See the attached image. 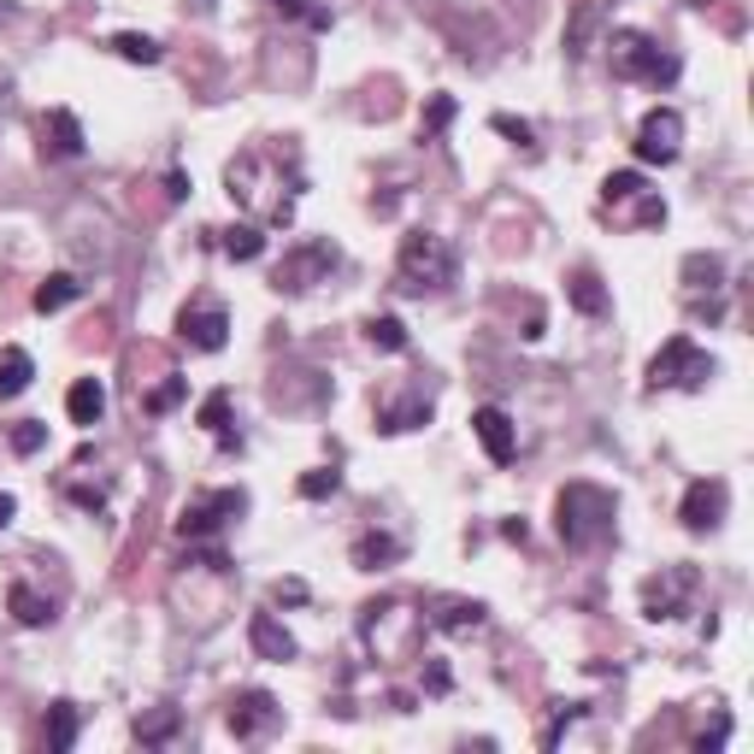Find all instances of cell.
Masks as SVG:
<instances>
[{"label": "cell", "mask_w": 754, "mask_h": 754, "mask_svg": "<svg viewBox=\"0 0 754 754\" xmlns=\"http://www.w3.org/2000/svg\"><path fill=\"white\" fill-rule=\"evenodd\" d=\"M224 183H230V200L248 207L259 224H289L295 219V200H283V195H301V188H283V159L278 154H266V148L236 154L230 171H224Z\"/></svg>", "instance_id": "cell-1"}, {"label": "cell", "mask_w": 754, "mask_h": 754, "mask_svg": "<svg viewBox=\"0 0 754 754\" xmlns=\"http://www.w3.org/2000/svg\"><path fill=\"white\" fill-rule=\"evenodd\" d=\"M613 519H619L613 489L584 484V477H577V484H566L560 501H555V531H560L566 548H601L607 536H613Z\"/></svg>", "instance_id": "cell-2"}, {"label": "cell", "mask_w": 754, "mask_h": 754, "mask_svg": "<svg viewBox=\"0 0 754 754\" xmlns=\"http://www.w3.org/2000/svg\"><path fill=\"white\" fill-rule=\"evenodd\" d=\"M425 613H413L408 601H372L360 607V643L372 648L377 660H413L418 643H425Z\"/></svg>", "instance_id": "cell-3"}, {"label": "cell", "mask_w": 754, "mask_h": 754, "mask_svg": "<svg viewBox=\"0 0 754 754\" xmlns=\"http://www.w3.org/2000/svg\"><path fill=\"white\" fill-rule=\"evenodd\" d=\"M607 65H613L619 83H655V89H666V83H678V53H666L655 36L643 31H613L607 36Z\"/></svg>", "instance_id": "cell-4"}, {"label": "cell", "mask_w": 754, "mask_h": 754, "mask_svg": "<svg viewBox=\"0 0 754 754\" xmlns=\"http://www.w3.org/2000/svg\"><path fill=\"white\" fill-rule=\"evenodd\" d=\"M454 248H448L442 236H430V230H408L401 236V254H396V283L408 289V295H425V289H448L454 283Z\"/></svg>", "instance_id": "cell-5"}, {"label": "cell", "mask_w": 754, "mask_h": 754, "mask_svg": "<svg viewBox=\"0 0 754 754\" xmlns=\"http://www.w3.org/2000/svg\"><path fill=\"white\" fill-rule=\"evenodd\" d=\"M248 513V496L242 489H200L195 501H183V513H178V536L183 543H212L230 519H242Z\"/></svg>", "instance_id": "cell-6"}, {"label": "cell", "mask_w": 754, "mask_h": 754, "mask_svg": "<svg viewBox=\"0 0 754 754\" xmlns=\"http://www.w3.org/2000/svg\"><path fill=\"white\" fill-rule=\"evenodd\" d=\"M714 377V354H702L690 337H672L648 360V389H707Z\"/></svg>", "instance_id": "cell-7"}, {"label": "cell", "mask_w": 754, "mask_h": 754, "mask_svg": "<svg viewBox=\"0 0 754 754\" xmlns=\"http://www.w3.org/2000/svg\"><path fill=\"white\" fill-rule=\"evenodd\" d=\"M337 266H342L337 242H301V248L283 254L278 289H283V295H301V289H313V283H330V271H337Z\"/></svg>", "instance_id": "cell-8"}, {"label": "cell", "mask_w": 754, "mask_h": 754, "mask_svg": "<svg viewBox=\"0 0 754 754\" xmlns=\"http://www.w3.org/2000/svg\"><path fill=\"white\" fill-rule=\"evenodd\" d=\"M678 154H684V112L655 107L636 124V159H643V166H672Z\"/></svg>", "instance_id": "cell-9"}, {"label": "cell", "mask_w": 754, "mask_h": 754, "mask_svg": "<svg viewBox=\"0 0 754 754\" xmlns=\"http://www.w3.org/2000/svg\"><path fill=\"white\" fill-rule=\"evenodd\" d=\"M224 725H230L236 743H259V737H271L283 725V707H278V695H271V690H242V695H230Z\"/></svg>", "instance_id": "cell-10"}, {"label": "cell", "mask_w": 754, "mask_h": 754, "mask_svg": "<svg viewBox=\"0 0 754 754\" xmlns=\"http://www.w3.org/2000/svg\"><path fill=\"white\" fill-rule=\"evenodd\" d=\"M695 596V566H666L660 577H648L643 584V619H678Z\"/></svg>", "instance_id": "cell-11"}, {"label": "cell", "mask_w": 754, "mask_h": 754, "mask_svg": "<svg viewBox=\"0 0 754 754\" xmlns=\"http://www.w3.org/2000/svg\"><path fill=\"white\" fill-rule=\"evenodd\" d=\"M178 337H183V348H195V354H219L230 342V313L219 301H195V307L178 313Z\"/></svg>", "instance_id": "cell-12"}, {"label": "cell", "mask_w": 754, "mask_h": 754, "mask_svg": "<svg viewBox=\"0 0 754 754\" xmlns=\"http://www.w3.org/2000/svg\"><path fill=\"white\" fill-rule=\"evenodd\" d=\"M725 507H731V484L725 477H695L684 489V501H678V519H684V531H714L725 519Z\"/></svg>", "instance_id": "cell-13"}, {"label": "cell", "mask_w": 754, "mask_h": 754, "mask_svg": "<svg viewBox=\"0 0 754 754\" xmlns=\"http://www.w3.org/2000/svg\"><path fill=\"white\" fill-rule=\"evenodd\" d=\"M484 619H489V607H484V601L442 596V601H430L425 625H430V631H442V636H472V631H484Z\"/></svg>", "instance_id": "cell-14"}, {"label": "cell", "mask_w": 754, "mask_h": 754, "mask_svg": "<svg viewBox=\"0 0 754 754\" xmlns=\"http://www.w3.org/2000/svg\"><path fill=\"white\" fill-rule=\"evenodd\" d=\"M472 437L484 442V454L496 460V466H507V460L519 454V437H513V418H507L501 408H477V413H472Z\"/></svg>", "instance_id": "cell-15"}, {"label": "cell", "mask_w": 754, "mask_h": 754, "mask_svg": "<svg viewBox=\"0 0 754 754\" xmlns=\"http://www.w3.org/2000/svg\"><path fill=\"white\" fill-rule=\"evenodd\" d=\"M248 643H254L259 660H278V666L295 660V636L278 625V613H254V619H248Z\"/></svg>", "instance_id": "cell-16"}, {"label": "cell", "mask_w": 754, "mask_h": 754, "mask_svg": "<svg viewBox=\"0 0 754 754\" xmlns=\"http://www.w3.org/2000/svg\"><path fill=\"white\" fill-rule=\"evenodd\" d=\"M65 413H71V425H100L107 418V389H100V377H77V384L65 389Z\"/></svg>", "instance_id": "cell-17"}, {"label": "cell", "mask_w": 754, "mask_h": 754, "mask_svg": "<svg viewBox=\"0 0 754 754\" xmlns=\"http://www.w3.org/2000/svg\"><path fill=\"white\" fill-rule=\"evenodd\" d=\"M41 142H48L53 159H77V154H83V124H77V112L53 107L48 119H41Z\"/></svg>", "instance_id": "cell-18"}, {"label": "cell", "mask_w": 754, "mask_h": 754, "mask_svg": "<svg viewBox=\"0 0 754 754\" xmlns=\"http://www.w3.org/2000/svg\"><path fill=\"white\" fill-rule=\"evenodd\" d=\"M566 301H572L584 318H601L613 301H607V283H601V271H589V266H577L572 278H566Z\"/></svg>", "instance_id": "cell-19"}, {"label": "cell", "mask_w": 754, "mask_h": 754, "mask_svg": "<svg viewBox=\"0 0 754 754\" xmlns=\"http://www.w3.org/2000/svg\"><path fill=\"white\" fill-rule=\"evenodd\" d=\"M195 425H207L212 437H219V448H224V454H236V448H242V430H230V389H212V396L200 401Z\"/></svg>", "instance_id": "cell-20"}, {"label": "cell", "mask_w": 754, "mask_h": 754, "mask_svg": "<svg viewBox=\"0 0 754 754\" xmlns=\"http://www.w3.org/2000/svg\"><path fill=\"white\" fill-rule=\"evenodd\" d=\"M418 425H430V401L425 396L384 401V408H377V430H384V437H401V430H418Z\"/></svg>", "instance_id": "cell-21"}, {"label": "cell", "mask_w": 754, "mask_h": 754, "mask_svg": "<svg viewBox=\"0 0 754 754\" xmlns=\"http://www.w3.org/2000/svg\"><path fill=\"white\" fill-rule=\"evenodd\" d=\"M77 731H83V707H77V702H53V707H48V725H41L48 749H53V754L77 749Z\"/></svg>", "instance_id": "cell-22"}, {"label": "cell", "mask_w": 754, "mask_h": 754, "mask_svg": "<svg viewBox=\"0 0 754 754\" xmlns=\"http://www.w3.org/2000/svg\"><path fill=\"white\" fill-rule=\"evenodd\" d=\"M401 560V536H389V531H366L354 543V566L360 572H384V566H396Z\"/></svg>", "instance_id": "cell-23"}, {"label": "cell", "mask_w": 754, "mask_h": 754, "mask_svg": "<svg viewBox=\"0 0 754 754\" xmlns=\"http://www.w3.org/2000/svg\"><path fill=\"white\" fill-rule=\"evenodd\" d=\"M31 377H36V360L24 354V348H0V401L24 396V389H31Z\"/></svg>", "instance_id": "cell-24"}, {"label": "cell", "mask_w": 754, "mask_h": 754, "mask_svg": "<svg viewBox=\"0 0 754 754\" xmlns=\"http://www.w3.org/2000/svg\"><path fill=\"white\" fill-rule=\"evenodd\" d=\"M219 248L248 266V259L266 254V230H259V224H230V230H219Z\"/></svg>", "instance_id": "cell-25"}, {"label": "cell", "mask_w": 754, "mask_h": 754, "mask_svg": "<svg viewBox=\"0 0 754 754\" xmlns=\"http://www.w3.org/2000/svg\"><path fill=\"white\" fill-rule=\"evenodd\" d=\"M7 607H12V619H19V625H31V631L53 619V601H41L31 584H12V589H7Z\"/></svg>", "instance_id": "cell-26"}, {"label": "cell", "mask_w": 754, "mask_h": 754, "mask_svg": "<svg viewBox=\"0 0 754 754\" xmlns=\"http://www.w3.org/2000/svg\"><path fill=\"white\" fill-rule=\"evenodd\" d=\"M684 283L695 289V295H702V289H707V295H719L725 259H719V254H690V259H684Z\"/></svg>", "instance_id": "cell-27"}, {"label": "cell", "mask_w": 754, "mask_h": 754, "mask_svg": "<svg viewBox=\"0 0 754 754\" xmlns=\"http://www.w3.org/2000/svg\"><path fill=\"white\" fill-rule=\"evenodd\" d=\"M366 342H372V348H384V354H408V342H413V337H408V325H401L396 313H377L372 325H366Z\"/></svg>", "instance_id": "cell-28"}, {"label": "cell", "mask_w": 754, "mask_h": 754, "mask_svg": "<svg viewBox=\"0 0 754 754\" xmlns=\"http://www.w3.org/2000/svg\"><path fill=\"white\" fill-rule=\"evenodd\" d=\"M77 295H83V283L71 278V271H53V278L36 289V313H60V307H71Z\"/></svg>", "instance_id": "cell-29"}, {"label": "cell", "mask_w": 754, "mask_h": 754, "mask_svg": "<svg viewBox=\"0 0 754 754\" xmlns=\"http://www.w3.org/2000/svg\"><path fill=\"white\" fill-rule=\"evenodd\" d=\"M112 53H119V60H130V65H159V41L154 36H142V31H119L112 36Z\"/></svg>", "instance_id": "cell-30"}, {"label": "cell", "mask_w": 754, "mask_h": 754, "mask_svg": "<svg viewBox=\"0 0 754 754\" xmlns=\"http://www.w3.org/2000/svg\"><path fill=\"white\" fill-rule=\"evenodd\" d=\"M171 737H178V707H159V714H142L136 719V743L159 749V743H171Z\"/></svg>", "instance_id": "cell-31"}, {"label": "cell", "mask_w": 754, "mask_h": 754, "mask_svg": "<svg viewBox=\"0 0 754 754\" xmlns=\"http://www.w3.org/2000/svg\"><path fill=\"white\" fill-rule=\"evenodd\" d=\"M643 171H613V178L601 183V207H631L636 195H643Z\"/></svg>", "instance_id": "cell-32"}, {"label": "cell", "mask_w": 754, "mask_h": 754, "mask_svg": "<svg viewBox=\"0 0 754 754\" xmlns=\"http://www.w3.org/2000/svg\"><path fill=\"white\" fill-rule=\"evenodd\" d=\"M596 19H601L596 0L572 12V31H566V53H572V60H584V53H589V31H596Z\"/></svg>", "instance_id": "cell-33"}, {"label": "cell", "mask_w": 754, "mask_h": 754, "mask_svg": "<svg viewBox=\"0 0 754 754\" xmlns=\"http://www.w3.org/2000/svg\"><path fill=\"white\" fill-rule=\"evenodd\" d=\"M337 489H342V472H330V466H318V472L301 477V496H307V501H330Z\"/></svg>", "instance_id": "cell-34"}, {"label": "cell", "mask_w": 754, "mask_h": 754, "mask_svg": "<svg viewBox=\"0 0 754 754\" xmlns=\"http://www.w3.org/2000/svg\"><path fill=\"white\" fill-rule=\"evenodd\" d=\"M48 448V425L41 418H24L19 430H12V454H41Z\"/></svg>", "instance_id": "cell-35"}, {"label": "cell", "mask_w": 754, "mask_h": 754, "mask_svg": "<svg viewBox=\"0 0 754 754\" xmlns=\"http://www.w3.org/2000/svg\"><path fill=\"white\" fill-rule=\"evenodd\" d=\"M448 124H454V95H430V107H425V136H442Z\"/></svg>", "instance_id": "cell-36"}, {"label": "cell", "mask_w": 754, "mask_h": 754, "mask_svg": "<svg viewBox=\"0 0 754 754\" xmlns=\"http://www.w3.org/2000/svg\"><path fill=\"white\" fill-rule=\"evenodd\" d=\"M183 377H166V384H159L154 389V396H148V413H171V408H178V401H183Z\"/></svg>", "instance_id": "cell-37"}, {"label": "cell", "mask_w": 754, "mask_h": 754, "mask_svg": "<svg viewBox=\"0 0 754 754\" xmlns=\"http://www.w3.org/2000/svg\"><path fill=\"white\" fill-rule=\"evenodd\" d=\"M489 124H496V130H501V136H513V142H519V148H536V130H531L525 119H507V112H496V119H489Z\"/></svg>", "instance_id": "cell-38"}, {"label": "cell", "mask_w": 754, "mask_h": 754, "mask_svg": "<svg viewBox=\"0 0 754 754\" xmlns=\"http://www.w3.org/2000/svg\"><path fill=\"white\" fill-rule=\"evenodd\" d=\"M448 684H454V678H448V666H442V660H430V672H425V690H430V695H448Z\"/></svg>", "instance_id": "cell-39"}, {"label": "cell", "mask_w": 754, "mask_h": 754, "mask_svg": "<svg viewBox=\"0 0 754 754\" xmlns=\"http://www.w3.org/2000/svg\"><path fill=\"white\" fill-rule=\"evenodd\" d=\"M271 596H278V601H307V584H301V577H283Z\"/></svg>", "instance_id": "cell-40"}, {"label": "cell", "mask_w": 754, "mask_h": 754, "mask_svg": "<svg viewBox=\"0 0 754 754\" xmlns=\"http://www.w3.org/2000/svg\"><path fill=\"white\" fill-rule=\"evenodd\" d=\"M12 519H19V501H12V496H7V489H0V531H7V525H12Z\"/></svg>", "instance_id": "cell-41"}, {"label": "cell", "mask_w": 754, "mask_h": 754, "mask_svg": "<svg viewBox=\"0 0 754 754\" xmlns=\"http://www.w3.org/2000/svg\"><path fill=\"white\" fill-rule=\"evenodd\" d=\"M166 195H171V200L188 195V178H183V171H171V178H166Z\"/></svg>", "instance_id": "cell-42"}, {"label": "cell", "mask_w": 754, "mask_h": 754, "mask_svg": "<svg viewBox=\"0 0 754 754\" xmlns=\"http://www.w3.org/2000/svg\"><path fill=\"white\" fill-rule=\"evenodd\" d=\"M271 7H278V12H283V19H301V12H313V7H307V0H271Z\"/></svg>", "instance_id": "cell-43"}, {"label": "cell", "mask_w": 754, "mask_h": 754, "mask_svg": "<svg viewBox=\"0 0 754 754\" xmlns=\"http://www.w3.org/2000/svg\"><path fill=\"white\" fill-rule=\"evenodd\" d=\"M0 107H7V83H0Z\"/></svg>", "instance_id": "cell-44"}]
</instances>
